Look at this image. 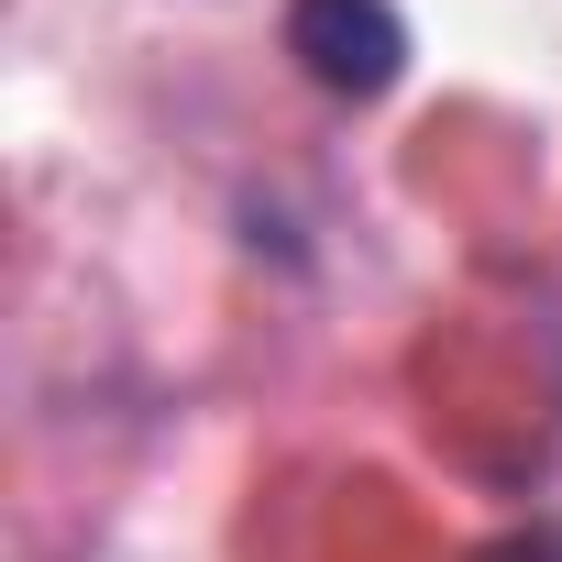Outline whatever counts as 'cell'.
<instances>
[{
    "label": "cell",
    "mask_w": 562,
    "mask_h": 562,
    "mask_svg": "<svg viewBox=\"0 0 562 562\" xmlns=\"http://www.w3.org/2000/svg\"><path fill=\"white\" fill-rule=\"evenodd\" d=\"M288 56L331 100H386L408 78V23L397 0H288Z\"/></svg>",
    "instance_id": "1"
}]
</instances>
